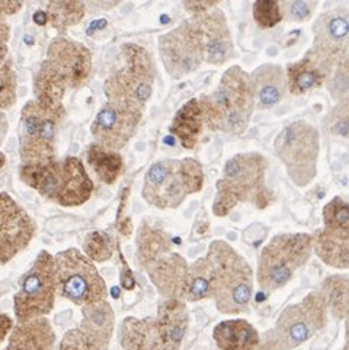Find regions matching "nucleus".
<instances>
[{
	"mask_svg": "<svg viewBox=\"0 0 349 350\" xmlns=\"http://www.w3.org/2000/svg\"><path fill=\"white\" fill-rule=\"evenodd\" d=\"M19 179L47 201L64 208L86 204L95 191L83 161L75 156L21 165Z\"/></svg>",
	"mask_w": 349,
	"mask_h": 350,
	"instance_id": "1",
	"label": "nucleus"
},
{
	"mask_svg": "<svg viewBox=\"0 0 349 350\" xmlns=\"http://www.w3.org/2000/svg\"><path fill=\"white\" fill-rule=\"evenodd\" d=\"M268 160L263 154L249 151L230 157L217 182L213 204L216 217H227L239 204L248 202L263 209L274 202V193L266 186Z\"/></svg>",
	"mask_w": 349,
	"mask_h": 350,
	"instance_id": "2",
	"label": "nucleus"
},
{
	"mask_svg": "<svg viewBox=\"0 0 349 350\" xmlns=\"http://www.w3.org/2000/svg\"><path fill=\"white\" fill-rule=\"evenodd\" d=\"M205 126L239 137L248 131L255 111L249 73L240 66L229 67L217 88L200 98Z\"/></svg>",
	"mask_w": 349,
	"mask_h": 350,
	"instance_id": "3",
	"label": "nucleus"
},
{
	"mask_svg": "<svg viewBox=\"0 0 349 350\" xmlns=\"http://www.w3.org/2000/svg\"><path fill=\"white\" fill-rule=\"evenodd\" d=\"M207 260L213 272V298L217 310L226 316L248 311L253 295V271L242 254L229 243L209 244Z\"/></svg>",
	"mask_w": 349,
	"mask_h": 350,
	"instance_id": "4",
	"label": "nucleus"
},
{
	"mask_svg": "<svg viewBox=\"0 0 349 350\" xmlns=\"http://www.w3.org/2000/svg\"><path fill=\"white\" fill-rule=\"evenodd\" d=\"M124 64L105 80L103 93L108 102L143 112L153 95L156 64L144 46L128 42L121 46Z\"/></svg>",
	"mask_w": 349,
	"mask_h": 350,
	"instance_id": "5",
	"label": "nucleus"
},
{
	"mask_svg": "<svg viewBox=\"0 0 349 350\" xmlns=\"http://www.w3.org/2000/svg\"><path fill=\"white\" fill-rule=\"evenodd\" d=\"M204 186L201 163L192 157L159 160L146 172L143 185L144 201L159 209H174Z\"/></svg>",
	"mask_w": 349,
	"mask_h": 350,
	"instance_id": "6",
	"label": "nucleus"
},
{
	"mask_svg": "<svg viewBox=\"0 0 349 350\" xmlns=\"http://www.w3.org/2000/svg\"><path fill=\"white\" fill-rule=\"evenodd\" d=\"M328 324V307L320 291L310 293L297 304L288 306L275 327L259 339L258 350H293L307 342Z\"/></svg>",
	"mask_w": 349,
	"mask_h": 350,
	"instance_id": "7",
	"label": "nucleus"
},
{
	"mask_svg": "<svg viewBox=\"0 0 349 350\" xmlns=\"http://www.w3.org/2000/svg\"><path fill=\"white\" fill-rule=\"evenodd\" d=\"M313 252V237L306 232H284L262 249L258 263V284L265 293L285 286L307 263Z\"/></svg>",
	"mask_w": 349,
	"mask_h": 350,
	"instance_id": "8",
	"label": "nucleus"
},
{
	"mask_svg": "<svg viewBox=\"0 0 349 350\" xmlns=\"http://www.w3.org/2000/svg\"><path fill=\"white\" fill-rule=\"evenodd\" d=\"M276 157L285 166L288 178L298 188H306L318 176L320 135L307 121L285 125L274 142Z\"/></svg>",
	"mask_w": 349,
	"mask_h": 350,
	"instance_id": "9",
	"label": "nucleus"
},
{
	"mask_svg": "<svg viewBox=\"0 0 349 350\" xmlns=\"http://www.w3.org/2000/svg\"><path fill=\"white\" fill-rule=\"evenodd\" d=\"M66 118V109L44 107L35 99L21 111L19 156L22 165L51 160L57 153V137Z\"/></svg>",
	"mask_w": 349,
	"mask_h": 350,
	"instance_id": "10",
	"label": "nucleus"
},
{
	"mask_svg": "<svg viewBox=\"0 0 349 350\" xmlns=\"http://www.w3.org/2000/svg\"><path fill=\"white\" fill-rule=\"evenodd\" d=\"M57 294L85 306L93 301L107 299L108 288L95 263L77 249H67L53 256Z\"/></svg>",
	"mask_w": 349,
	"mask_h": 350,
	"instance_id": "11",
	"label": "nucleus"
},
{
	"mask_svg": "<svg viewBox=\"0 0 349 350\" xmlns=\"http://www.w3.org/2000/svg\"><path fill=\"white\" fill-rule=\"evenodd\" d=\"M57 297V282L53 254L41 250L29 269L19 281L14 297L16 323L47 317L53 311Z\"/></svg>",
	"mask_w": 349,
	"mask_h": 350,
	"instance_id": "12",
	"label": "nucleus"
},
{
	"mask_svg": "<svg viewBox=\"0 0 349 350\" xmlns=\"http://www.w3.org/2000/svg\"><path fill=\"white\" fill-rule=\"evenodd\" d=\"M159 55L166 73L174 80L195 73L205 63L201 35L191 19L160 35Z\"/></svg>",
	"mask_w": 349,
	"mask_h": 350,
	"instance_id": "13",
	"label": "nucleus"
},
{
	"mask_svg": "<svg viewBox=\"0 0 349 350\" xmlns=\"http://www.w3.org/2000/svg\"><path fill=\"white\" fill-rule=\"evenodd\" d=\"M311 51L329 68L349 58V14L345 6L326 10L314 21Z\"/></svg>",
	"mask_w": 349,
	"mask_h": 350,
	"instance_id": "14",
	"label": "nucleus"
},
{
	"mask_svg": "<svg viewBox=\"0 0 349 350\" xmlns=\"http://www.w3.org/2000/svg\"><path fill=\"white\" fill-rule=\"evenodd\" d=\"M44 63L67 89L83 88L92 75V53L81 42L58 35L47 50Z\"/></svg>",
	"mask_w": 349,
	"mask_h": 350,
	"instance_id": "15",
	"label": "nucleus"
},
{
	"mask_svg": "<svg viewBox=\"0 0 349 350\" xmlns=\"http://www.w3.org/2000/svg\"><path fill=\"white\" fill-rule=\"evenodd\" d=\"M37 232V224L8 192H0V263L6 265L25 250Z\"/></svg>",
	"mask_w": 349,
	"mask_h": 350,
	"instance_id": "16",
	"label": "nucleus"
},
{
	"mask_svg": "<svg viewBox=\"0 0 349 350\" xmlns=\"http://www.w3.org/2000/svg\"><path fill=\"white\" fill-rule=\"evenodd\" d=\"M142 120L143 112L107 102L92 121L90 134L96 144L120 151L131 142Z\"/></svg>",
	"mask_w": 349,
	"mask_h": 350,
	"instance_id": "17",
	"label": "nucleus"
},
{
	"mask_svg": "<svg viewBox=\"0 0 349 350\" xmlns=\"http://www.w3.org/2000/svg\"><path fill=\"white\" fill-rule=\"evenodd\" d=\"M201 35L204 62L223 66L236 54L226 14L217 6L190 18Z\"/></svg>",
	"mask_w": 349,
	"mask_h": 350,
	"instance_id": "18",
	"label": "nucleus"
},
{
	"mask_svg": "<svg viewBox=\"0 0 349 350\" xmlns=\"http://www.w3.org/2000/svg\"><path fill=\"white\" fill-rule=\"evenodd\" d=\"M255 109H271L287 95L285 70L274 63L256 67L249 75Z\"/></svg>",
	"mask_w": 349,
	"mask_h": 350,
	"instance_id": "19",
	"label": "nucleus"
},
{
	"mask_svg": "<svg viewBox=\"0 0 349 350\" xmlns=\"http://www.w3.org/2000/svg\"><path fill=\"white\" fill-rule=\"evenodd\" d=\"M161 350H181L190 325V314L182 299H165L157 308L155 319Z\"/></svg>",
	"mask_w": 349,
	"mask_h": 350,
	"instance_id": "20",
	"label": "nucleus"
},
{
	"mask_svg": "<svg viewBox=\"0 0 349 350\" xmlns=\"http://www.w3.org/2000/svg\"><path fill=\"white\" fill-rule=\"evenodd\" d=\"M333 68H329L311 50L294 63H289L285 68L287 89L296 96L324 86Z\"/></svg>",
	"mask_w": 349,
	"mask_h": 350,
	"instance_id": "21",
	"label": "nucleus"
},
{
	"mask_svg": "<svg viewBox=\"0 0 349 350\" xmlns=\"http://www.w3.org/2000/svg\"><path fill=\"white\" fill-rule=\"evenodd\" d=\"M146 269L151 284L156 286L161 297L181 299L185 275L188 271V263L181 254L170 252L150 263Z\"/></svg>",
	"mask_w": 349,
	"mask_h": 350,
	"instance_id": "22",
	"label": "nucleus"
},
{
	"mask_svg": "<svg viewBox=\"0 0 349 350\" xmlns=\"http://www.w3.org/2000/svg\"><path fill=\"white\" fill-rule=\"evenodd\" d=\"M3 350H55V333L49 319L16 323Z\"/></svg>",
	"mask_w": 349,
	"mask_h": 350,
	"instance_id": "23",
	"label": "nucleus"
},
{
	"mask_svg": "<svg viewBox=\"0 0 349 350\" xmlns=\"http://www.w3.org/2000/svg\"><path fill=\"white\" fill-rule=\"evenodd\" d=\"M80 330L102 350H108L115 330V314L107 299L81 306Z\"/></svg>",
	"mask_w": 349,
	"mask_h": 350,
	"instance_id": "24",
	"label": "nucleus"
},
{
	"mask_svg": "<svg viewBox=\"0 0 349 350\" xmlns=\"http://www.w3.org/2000/svg\"><path fill=\"white\" fill-rule=\"evenodd\" d=\"M205 126L204 111L198 98H192L178 109L169 125V133L179 139L185 150H194Z\"/></svg>",
	"mask_w": 349,
	"mask_h": 350,
	"instance_id": "25",
	"label": "nucleus"
},
{
	"mask_svg": "<svg viewBox=\"0 0 349 350\" xmlns=\"http://www.w3.org/2000/svg\"><path fill=\"white\" fill-rule=\"evenodd\" d=\"M313 250L320 260L335 269L349 267V231L320 228L314 232Z\"/></svg>",
	"mask_w": 349,
	"mask_h": 350,
	"instance_id": "26",
	"label": "nucleus"
},
{
	"mask_svg": "<svg viewBox=\"0 0 349 350\" xmlns=\"http://www.w3.org/2000/svg\"><path fill=\"white\" fill-rule=\"evenodd\" d=\"M220 350H258L259 333L246 320H226L218 323L213 332Z\"/></svg>",
	"mask_w": 349,
	"mask_h": 350,
	"instance_id": "27",
	"label": "nucleus"
},
{
	"mask_svg": "<svg viewBox=\"0 0 349 350\" xmlns=\"http://www.w3.org/2000/svg\"><path fill=\"white\" fill-rule=\"evenodd\" d=\"M120 343L124 350H161L155 319H124L120 327Z\"/></svg>",
	"mask_w": 349,
	"mask_h": 350,
	"instance_id": "28",
	"label": "nucleus"
},
{
	"mask_svg": "<svg viewBox=\"0 0 349 350\" xmlns=\"http://www.w3.org/2000/svg\"><path fill=\"white\" fill-rule=\"evenodd\" d=\"M41 3L47 15V25L60 33L76 27L86 15L83 0H41Z\"/></svg>",
	"mask_w": 349,
	"mask_h": 350,
	"instance_id": "29",
	"label": "nucleus"
},
{
	"mask_svg": "<svg viewBox=\"0 0 349 350\" xmlns=\"http://www.w3.org/2000/svg\"><path fill=\"white\" fill-rule=\"evenodd\" d=\"M86 161L105 185H114L124 172V160L120 151L108 150L96 143H92L88 147Z\"/></svg>",
	"mask_w": 349,
	"mask_h": 350,
	"instance_id": "30",
	"label": "nucleus"
},
{
	"mask_svg": "<svg viewBox=\"0 0 349 350\" xmlns=\"http://www.w3.org/2000/svg\"><path fill=\"white\" fill-rule=\"evenodd\" d=\"M170 252L172 241L166 232L143 223L137 232V259L140 265L147 267Z\"/></svg>",
	"mask_w": 349,
	"mask_h": 350,
	"instance_id": "31",
	"label": "nucleus"
},
{
	"mask_svg": "<svg viewBox=\"0 0 349 350\" xmlns=\"http://www.w3.org/2000/svg\"><path fill=\"white\" fill-rule=\"evenodd\" d=\"M207 298H213V272L207 258H200L188 265L181 299L198 302Z\"/></svg>",
	"mask_w": 349,
	"mask_h": 350,
	"instance_id": "32",
	"label": "nucleus"
},
{
	"mask_svg": "<svg viewBox=\"0 0 349 350\" xmlns=\"http://www.w3.org/2000/svg\"><path fill=\"white\" fill-rule=\"evenodd\" d=\"M320 294L324 298L328 311L336 320H345L349 308V279L348 275L329 276L322 284Z\"/></svg>",
	"mask_w": 349,
	"mask_h": 350,
	"instance_id": "33",
	"label": "nucleus"
},
{
	"mask_svg": "<svg viewBox=\"0 0 349 350\" xmlns=\"http://www.w3.org/2000/svg\"><path fill=\"white\" fill-rule=\"evenodd\" d=\"M115 250V243L112 237L105 231H93L85 237L83 252L86 258L93 263L108 262Z\"/></svg>",
	"mask_w": 349,
	"mask_h": 350,
	"instance_id": "34",
	"label": "nucleus"
},
{
	"mask_svg": "<svg viewBox=\"0 0 349 350\" xmlns=\"http://www.w3.org/2000/svg\"><path fill=\"white\" fill-rule=\"evenodd\" d=\"M331 98L337 103L349 100V58L337 63L324 81Z\"/></svg>",
	"mask_w": 349,
	"mask_h": 350,
	"instance_id": "35",
	"label": "nucleus"
},
{
	"mask_svg": "<svg viewBox=\"0 0 349 350\" xmlns=\"http://www.w3.org/2000/svg\"><path fill=\"white\" fill-rule=\"evenodd\" d=\"M18 99V76L10 60L0 64V111H8Z\"/></svg>",
	"mask_w": 349,
	"mask_h": 350,
	"instance_id": "36",
	"label": "nucleus"
},
{
	"mask_svg": "<svg viewBox=\"0 0 349 350\" xmlns=\"http://www.w3.org/2000/svg\"><path fill=\"white\" fill-rule=\"evenodd\" d=\"M252 15L261 29L275 28L279 22L284 21L279 0H255Z\"/></svg>",
	"mask_w": 349,
	"mask_h": 350,
	"instance_id": "37",
	"label": "nucleus"
},
{
	"mask_svg": "<svg viewBox=\"0 0 349 350\" xmlns=\"http://www.w3.org/2000/svg\"><path fill=\"white\" fill-rule=\"evenodd\" d=\"M324 228L349 231V208L342 196H335L323 208Z\"/></svg>",
	"mask_w": 349,
	"mask_h": 350,
	"instance_id": "38",
	"label": "nucleus"
},
{
	"mask_svg": "<svg viewBox=\"0 0 349 350\" xmlns=\"http://www.w3.org/2000/svg\"><path fill=\"white\" fill-rule=\"evenodd\" d=\"M319 2L320 0H279L283 19L293 23L307 22L311 19Z\"/></svg>",
	"mask_w": 349,
	"mask_h": 350,
	"instance_id": "39",
	"label": "nucleus"
},
{
	"mask_svg": "<svg viewBox=\"0 0 349 350\" xmlns=\"http://www.w3.org/2000/svg\"><path fill=\"white\" fill-rule=\"evenodd\" d=\"M331 134L348 138L349 134V100L337 102L332 108L326 125Z\"/></svg>",
	"mask_w": 349,
	"mask_h": 350,
	"instance_id": "40",
	"label": "nucleus"
},
{
	"mask_svg": "<svg viewBox=\"0 0 349 350\" xmlns=\"http://www.w3.org/2000/svg\"><path fill=\"white\" fill-rule=\"evenodd\" d=\"M58 350H102L80 329L68 330L60 342Z\"/></svg>",
	"mask_w": 349,
	"mask_h": 350,
	"instance_id": "41",
	"label": "nucleus"
},
{
	"mask_svg": "<svg viewBox=\"0 0 349 350\" xmlns=\"http://www.w3.org/2000/svg\"><path fill=\"white\" fill-rule=\"evenodd\" d=\"M182 2H183L185 10L188 12L191 16H194L216 8L220 0H182Z\"/></svg>",
	"mask_w": 349,
	"mask_h": 350,
	"instance_id": "42",
	"label": "nucleus"
},
{
	"mask_svg": "<svg viewBox=\"0 0 349 350\" xmlns=\"http://www.w3.org/2000/svg\"><path fill=\"white\" fill-rule=\"evenodd\" d=\"M125 0H83L86 12L92 14H99V12H108L120 6Z\"/></svg>",
	"mask_w": 349,
	"mask_h": 350,
	"instance_id": "43",
	"label": "nucleus"
},
{
	"mask_svg": "<svg viewBox=\"0 0 349 350\" xmlns=\"http://www.w3.org/2000/svg\"><path fill=\"white\" fill-rule=\"evenodd\" d=\"M9 38H10V27L5 18L0 16V64L6 62L9 51Z\"/></svg>",
	"mask_w": 349,
	"mask_h": 350,
	"instance_id": "44",
	"label": "nucleus"
},
{
	"mask_svg": "<svg viewBox=\"0 0 349 350\" xmlns=\"http://www.w3.org/2000/svg\"><path fill=\"white\" fill-rule=\"evenodd\" d=\"M25 5V0H0V16H14Z\"/></svg>",
	"mask_w": 349,
	"mask_h": 350,
	"instance_id": "45",
	"label": "nucleus"
},
{
	"mask_svg": "<svg viewBox=\"0 0 349 350\" xmlns=\"http://www.w3.org/2000/svg\"><path fill=\"white\" fill-rule=\"evenodd\" d=\"M120 260H121V276H120L121 285H122V288L127 289V291H133V289L135 288V284H137V282H135L134 275H133V272H131V269H130V266L127 265V262H125V259H124L122 253H120Z\"/></svg>",
	"mask_w": 349,
	"mask_h": 350,
	"instance_id": "46",
	"label": "nucleus"
},
{
	"mask_svg": "<svg viewBox=\"0 0 349 350\" xmlns=\"http://www.w3.org/2000/svg\"><path fill=\"white\" fill-rule=\"evenodd\" d=\"M14 325H15L14 319H10L8 314L0 312V345L6 340V337L10 334Z\"/></svg>",
	"mask_w": 349,
	"mask_h": 350,
	"instance_id": "47",
	"label": "nucleus"
},
{
	"mask_svg": "<svg viewBox=\"0 0 349 350\" xmlns=\"http://www.w3.org/2000/svg\"><path fill=\"white\" fill-rule=\"evenodd\" d=\"M9 131V121L5 111H0V146H3Z\"/></svg>",
	"mask_w": 349,
	"mask_h": 350,
	"instance_id": "48",
	"label": "nucleus"
},
{
	"mask_svg": "<svg viewBox=\"0 0 349 350\" xmlns=\"http://www.w3.org/2000/svg\"><path fill=\"white\" fill-rule=\"evenodd\" d=\"M5 165H6V156H5V153L0 151V170L5 167Z\"/></svg>",
	"mask_w": 349,
	"mask_h": 350,
	"instance_id": "49",
	"label": "nucleus"
}]
</instances>
